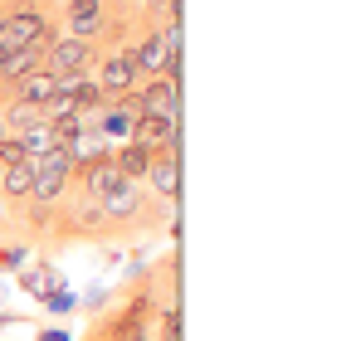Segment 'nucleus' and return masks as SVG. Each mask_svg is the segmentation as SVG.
I'll return each mask as SVG.
<instances>
[{"instance_id": "obj_10", "label": "nucleus", "mask_w": 361, "mask_h": 341, "mask_svg": "<svg viewBox=\"0 0 361 341\" xmlns=\"http://www.w3.org/2000/svg\"><path fill=\"white\" fill-rule=\"evenodd\" d=\"M127 58H132V68H137V73H157V68L166 63V39L147 35V39H142V44H137Z\"/></svg>"}, {"instance_id": "obj_6", "label": "nucleus", "mask_w": 361, "mask_h": 341, "mask_svg": "<svg viewBox=\"0 0 361 341\" xmlns=\"http://www.w3.org/2000/svg\"><path fill=\"white\" fill-rule=\"evenodd\" d=\"M147 180L166 195V200H176V180H180V161H176V147H166V151H157L152 156V166H147Z\"/></svg>"}, {"instance_id": "obj_13", "label": "nucleus", "mask_w": 361, "mask_h": 341, "mask_svg": "<svg viewBox=\"0 0 361 341\" xmlns=\"http://www.w3.org/2000/svg\"><path fill=\"white\" fill-rule=\"evenodd\" d=\"M103 205V215H132L137 210V190H132V180H122L118 190L108 195V200H98Z\"/></svg>"}, {"instance_id": "obj_17", "label": "nucleus", "mask_w": 361, "mask_h": 341, "mask_svg": "<svg viewBox=\"0 0 361 341\" xmlns=\"http://www.w3.org/2000/svg\"><path fill=\"white\" fill-rule=\"evenodd\" d=\"M161 341H176V312L161 317Z\"/></svg>"}, {"instance_id": "obj_4", "label": "nucleus", "mask_w": 361, "mask_h": 341, "mask_svg": "<svg viewBox=\"0 0 361 341\" xmlns=\"http://www.w3.org/2000/svg\"><path fill=\"white\" fill-rule=\"evenodd\" d=\"M44 49H49V39H39V44H25V49H15V54H5V63H0V78H5V83H20V78L39 73V63H44Z\"/></svg>"}, {"instance_id": "obj_14", "label": "nucleus", "mask_w": 361, "mask_h": 341, "mask_svg": "<svg viewBox=\"0 0 361 341\" xmlns=\"http://www.w3.org/2000/svg\"><path fill=\"white\" fill-rule=\"evenodd\" d=\"M0 122H10L15 132H30V127H35V122H44V117H39V108H30V103H20V98H15V103H10V113L0 117Z\"/></svg>"}, {"instance_id": "obj_7", "label": "nucleus", "mask_w": 361, "mask_h": 341, "mask_svg": "<svg viewBox=\"0 0 361 341\" xmlns=\"http://www.w3.org/2000/svg\"><path fill=\"white\" fill-rule=\"evenodd\" d=\"M44 58H49V63H54V68H49V73H78V68H83V58H88V44H83V39H59V44H54V49H44Z\"/></svg>"}, {"instance_id": "obj_9", "label": "nucleus", "mask_w": 361, "mask_h": 341, "mask_svg": "<svg viewBox=\"0 0 361 341\" xmlns=\"http://www.w3.org/2000/svg\"><path fill=\"white\" fill-rule=\"evenodd\" d=\"M15 142L25 147V156H30V161H39L44 151H54V147H59V142H54V122H35V127H30V132H20Z\"/></svg>"}, {"instance_id": "obj_1", "label": "nucleus", "mask_w": 361, "mask_h": 341, "mask_svg": "<svg viewBox=\"0 0 361 341\" xmlns=\"http://www.w3.org/2000/svg\"><path fill=\"white\" fill-rule=\"evenodd\" d=\"M39 39H49L44 35V15L39 10H15V15H5L0 20V44L15 54V49H25V44H39Z\"/></svg>"}, {"instance_id": "obj_2", "label": "nucleus", "mask_w": 361, "mask_h": 341, "mask_svg": "<svg viewBox=\"0 0 361 341\" xmlns=\"http://www.w3.org/2000/svg\"><path fill=\"white\" fill-rule=\"evenodd\" d=\"M137 98V113L147 117H166V122H176L180 117V88L171 78H161V83H147L142 93H132Z\"/></svg>"}, {"instance_id": "obj_8", "label": "nucleus", "mask_w": 361, "mask_h": 341, "mask_svg": "<svg viewBox=\"0 0 361 341\" xmlns=\"http://www.w3.org/2000/svg\"><path fill=\"white\" fill-rule=\"evenodd\" d=\"M59 98V73H30L20 78V103L39 108V103H54Z\"/></svg>"}, {"instance_id": "obj_12", "label": "nucleus", "mask_w": 361, "mask_h": 341, "mask_svg": "<svg viewBox=\"0 0 361 341\" xmlns=\"http://www.w3.org/2000/svg\"><path fill=\"white\" fill-rule=\"evenodd\" d=\"M30 185H35V161L5 166V195H30Z\"/></svg>"}, {"instance_id": "obj_5", "label": "nucleus", "mask_w": 361, "mask_h": 341, "mask_svg": "<svg viewBox=\"0 0 361 341\" xmlns=\"http://www.w3.org/2000/svg\"><path fill=\"white\" fill-rule=\"evenodd\" d=\"M122 180H127V175L118 170V161H113V156H103V161L83 166V185H88V200H108V195L118 190Z\"/></svg>"}, {"instance_id": "obj_15", "label": "nucleus", "mask_w": 361, "mask_h": 341, "mask_svg": "<svg viewBox=\"0 0 361 341\" xmlns=\"http://www.w3.org/2000/svg\"><path fill=\"white\" fill-rule=\"evenodd\" d=\"M15 161H30V156H25V147H20L15 137H5V142H0V166H15Z\"/></svg>"}, {"instance_id": "obj_3", "label": "nucleus", "mask_w": 361, "mask_h": 341, "mask_svg": "<svg viewBox=\"0 0 361 341\" xmlns=\"http://www.w3.org/2000/svg\"><path fill=\"white\" fill-rule=\"evenodd\" d=\"M132 78H137V68H132V58L127 54H113L108 63H103V103H118V98H127L132 93Z\"/></svg>"}, {"instance_id": "obj_16", "label": "nucleus", "mask_w": 361, "mask_h": 341, "mask_svg": "<svg viewBox=\"0 0 361 341\" xmlns=\"http://www.w3.org/2000/svg\"><path fill=\"white\" fill-rule=\"evenodd\" d=\"M122 332H127V341H147V332H142V317H137V312L122 322Z\"/></svg>"}, {"instance_id": "obj_18", "label": "nucleus", "mask_w": 361, "mask_h": 341, "mask_svg": "<svg viewBox=\"0 0 361 341\" xmlns=\"http://www.w3.org/2000/svg\"><path fill=\"white\" fill-rule=\"evenodd\" d=\"M5 54H10V49H5V44H0V63H5Z\"/></svg>"}, {"instance_id": "obj_11", "label": "nucleus", "mask_w": 361, "mask_h": 341, "mask_svg": "<svg viewBox=\"0 0 361 341\" xmlns=\"http://www.w3.org/2000/svg\"><path fill=\"white\" fill-rule=\"evenodd\" d=\"M152 156H157V151H152L147 142H127V147H122V151L113 156V161H118V170L127 175V180H132V175H147V166H152Z\"/></svg>"}, {"instance_id": "obj_19", "label": "nucleus", "mask_w": 361, "mask_h": 341, "mask_svg": "<svg viewBox=\"0 0 361 341\" xmlns=\"http://www.w3.org/2000/svg\"><path fill=\"white\" fill-rule=\"evenodd\" d=\"M0 142H5V122H0Z\"/></svg>"}]
</instances>
